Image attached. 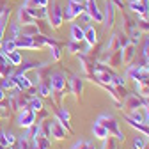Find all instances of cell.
Here are the masks:
<instances>
[{
	"label": "cell",
	"mask_w": 149,
	"mask_h": 149,
	"mask_svg": "<svg viewBox=\"0 0 149 149\" xmlns=\"http://www.w3.org/2000/svg\"><path fill=\"white\" fill-rule=\"evenodd\" d=\"M50 85H52V101L55 105H62V100L66 96V92H69V85L66 82L64 73H52L50 74Z\"/></svg>",
	"instance_id": "6da1fadb"
},
{
	"label": "cell",
	"mask_w": 149,
	"mask_h": 149,
	"mask_svg": "<svg viewBox=\"0 0 149 149\" xmlns=\"http://www.w3.org/2000/svg\"><path fill=\"white\" fill-rule=\"evenodd\" d=\"M96 123H100L103 128H107V132H108L112 137H116L117 142H124V133L119 130V123H117V119L112 116V114H101V116L96 119Z\"/></svg>",
	"instance_id": "7a4b0ae2"
},
{
	"label": "cell",
	"mask_w": 149,
	"mask_h": 149,
	"mask_svg": "<svg viewBox=\"0 0 149 149\" xmlns=\"http://www.w3.org/2000/svg\"><path fill=\"white\" fill-rule=\"evenodd\" d=\"M85 11V6L80 2V0H68L66 11H62V18L66 22H73L77 16H80Z\"/></svg>",
	"instance_id": "3957f363"
},
{
	"label": "cell",
	"mask_w": 149,
	"mask_h": 149,
	"mask_svg": "<svg viewBox=\"0 0 149 149\" xmlns=\"http://www.w3.org/2000/svg\"><path fill=\"white\" fill-rule=\"evenodd\" d=\"M16 124L20 126V128H30L32 124H36V112L30 110L29 107L22 108L20 110V114H18V119H16Z\"/></svg>",
	"instance_id": "277c9868"
},
{
	"label": "cell",
	"mask_w": 149,
	"mask_h": 149,
	"mask_svg": "<svg viewBox=\"0 0 149 149\" xmlns=\"http://www.w3.org/2000/svg\"><path fill=\"white\" fill-rule=\"evenodd\" d=\"M105 30H110L116 23V6L112 0H107L105 2V13H103V20H101Z\"/></svg>",
	"instance_id": "5b68a950"
},
{
	"label": "cell",
	"mask_w": 149,
	"mask_h": 149,
	"mask_svg": "<svg viewBox=\"0 0 149 149\" xmlns=\"http://www.w3.org/2000/svg\"><path fill=\"white\" fill-rule=\"evenodd\" d=\"M123 107L124 110L132 112V110H137V108H144V98L140 94H133V92H128L123 100ZM121 107V108H123Z\"/></svg>",
	"instance_id": "8992f818"
},
{
	"label": "cell",
	"mask_w": 149,
	"mask_h": 149,
	"mask_svg": "<svg viewBox=\"0 0 149 149\" xmlns=\"http://www.w3.org/2000/svg\"><path fill=\"white\" fill-rule=\"evenodd\" d=\"M66 128L57 121V119H50L48 117V135L53 137V139H57V140H62L66 139Z\"/></svg>",
	"instance_id": "52a82bcc"
},
{
	"label": "cell",
	"mask_w": 149,
	"mask_h": 149,
	"mask_svg": "<svg viewBox=\"0 0 149 149\" xmlns=\"http://www.w3.org/2000/svg\"><path fill=\"white\" fill-rule=\"evenodd\" d=\"M55 119L66 128L68 133H73V128L69 124V112H68V108L64 105H57V107H55Z\"/></svg>",
	"instance_id": "ba28073f"
},
{
	"label": "cell",
	"mask_w": 149,
	"mask_h": 149,
	"mask_svg": "<svg viewBox=\"0 0 149 149\" xmlns=\"http://www.w3.org/2000/svg\"><path fill=\"white\" fill-rule=\"evenodd\" d=\"M48 18H50V23L53 29H59L64 22V18H62V9L57 2H52V9L48 13Z\"/></svg>",
	"instance_id": "9c48e42d"
},
{
	"label": "cell",
	"mask_w": 149,
	"mask_h": 149,
	"mask_svg": "<svg viewBox=\"0 0 149 149\" xmlns=\"http://www.w3.org/2000/svg\"><path fill=\"white\" fill-rule=\"evenodd\" d=\"M11 78L14 80V85H16L18 91H29V89L34 85V82L27 77L25 73H13Z\"/></svg>",
	"instance_id": "30bf717a"
},
{
	"label": "cell",
	"mask_w": 149,
	"mask_h": 149,
	"mask_svg": "<svg viewBox=\"0 0 149 149\" xmlns=\"http://www.w3.org/2000/svg\"><path fill=\"white\" fill-rule=\"evenodd\" d=\"M130 9L140 18H149V0H139V2L130 0Z\"/></svg>",
	"instance_id": "8fae6325"
},
{
	"label": "cell",
	"mask_w": 149,
	"mask_h": 149,
	"mask_svg": "<svg viewBox=\"0 0 149 149\" xmlns=\"http://www.w3.org/2000/svg\"><path fill=\"white\" fill-rule=\"evenodd\" d=\"M69 92L77 98L80 100L82 96V92H84V78L78 77V74H73V77L69 78Z\"/></svg>",
	"instance_id": "7c38bea8"
},
{
	"label": "cell",
	"mask_w": 149,
	"mask_h": 149,
	"mask_svg": "<svg viewBox=\"0 0 149 149\" xmlns=\"http://www.w3.org/2000/svg\"><path fill=\"white\" fill-rule=\"evenodd\" d=\"M78 62H80V66H82V71L85 73V77L89 78L91 74H92V71H94V59H91L87 53H82V55H78Z\"/></svg>",
	"instance_id": "4fadbf2b"
},
{
	"label": "cell",
	"mask_w": 149,
	"mask_h": 149,
	"mask_svg": "<svg viewBox=\"0 0 149 149\" xmlns=\"http://www.w3.org/2000/svg\"><path fill=\"white\" fill-rule=\"evenodd\" d=\"M13 74V66L11 62L7 61V57L0 52V78H6V77H11Z\"/></svg>",
	"instance_id": "5bb4252c"
},
{
	"label": "cell",
	"mask_w": 149,
	"mask_h": 149,
	"mask_svg": "<svg viewBox=\"0 0 149 149\" xmlns=\"http://www.w3.org/2000/svg\"><path fill=\"white\" fill-rule=\"evenodd\" d=\"M123 119H124L130 126H132L133 130H137V132H140V133H144V135H149V124H146V123H137V121H133L132 117H130L128 114H124Z\"/></svg>",
	"instance_id": "9a60e30c"
},
{
	"label": "cell",
	"mask_w": 149,
	"mask_h": 149,
	"mask_svg": "<svg viewBox=\"0 0 149 149\" xmlns=\"http://www.w3.org/2000/svg\"><path fill=\"white\" fill-rule=\"evenodd\" d=\"M37 94L39 96H43V98H46V96H50L52 94V85H50V77H46V78H41L39 82H37Z\"/></svg>",
	"instance_id": "2e32d148"
},
{
	"label": "cell",
	"mask_w": 149,
	"mask_h": 149,
	"mask_svg": "<svg viewBox=\"0 0 149 149\" xmlns=\"http://www.w3.org/2000/svg\"><path fill=\"white\" fill-rule=\"evenodd\" d=\"M16 48H29V50H34V36H18L16 39Z\"/></svg>",
	"instance_id": "e0dca14e"
},
{
	"label": "cell",
	"mask_w": 149,
	"mask_h": 149,
	"mask_svg": "<svg viewBox=\"0 0 149 149\" xmlns=\"http://www.w3.org/2000/svg\"><path fill=\"white\" fill-rule=\"evenodd\" d=\"M137 57V52H135V45H132L130 43L128 46H124L123 48V64H132V61Z\"/></svg>",
	"instance_id": "ac0fdd59"
},
{
	"label": "cell",
	"mask_w": 149,
	"mask_h": 149,
	"mask_svg": "<svg viewBox=\"0 0 149 149\" xmlns=\"http://www.w3.org/2000/svg\"><path fill=\"white\" fill-rule=\"evenodd\" d=\"M18 23H20V25H30V23H36V18L30 16V13L27 11L25 6H22V9L18 11Z\"/></svg>",
	"instance_id": "d6986e66"
},
{
	"label": "cell",
	"mask_w": 149,
	"mask_h": 149,
	"mask_svg": "<svg viewBox=\"0 0 149 149\" xmlns=\"http://www.w3.org/2000/svg\"><path fill=\"white\" fill-rule=\"evenodd\" d=\"M84 41H87V45H91V46H94L98 43V32L94 30V27L87 25V29L84 30Z\"/></svg>",
	"instance_id": "ffe728a7"
},
{
	"label": "cell",
	"mask_w": 149,
	"mask_h": 149,
	"mask_svg": "<svg viewBox=\"0 0 149 149\" xmlns=\"http://www.w3.org/2000/svg\"><path fill=\"white\" fill-rule=\"evenodd\" d=\"M92 135H94L96 139H100V140H103V139H107L110 133L107 132V128H103L100 123H94V124H92Z\"/></svg>",
	"instance_id": "44dd1931"
},
{
	"label": "cell",
	"mask_w": 149,
	"mask_h": 149,
	"mask_svg": "<svg viewBox=\"0 0 149 149\" xmlns=\"http://www.w3.org/2000/svg\"><path fill=\"white\" fill-rule=\"evenodd\" d=\"M6 57H7V61L11 62V66H13V68L20 66V64L23 62V57H22V53L18 52V50H14V52H9V53L6 55Z\"/></svg>",
	"instance_id": "7402d4cb"
},
{
	"label": "cell",
	"mask_w": 149,
	"mask_h": 149,
	"mask_svg": "<svg viewBox=\"0 0 149 149\" xmlns=\"http://www.w3.org/2000/svg\"><path fill=\"white\" fill-rule=\"evenodd\" d=\"M147 137H149V135H144V133L137 132V135H135V139H133V149H144L146 144H147Z\"/></svg>",
	"instance_id": "603a6c76"
},
{
	"label": "cell",
	"mask_w": 149,
	"mask_h": 149,
	"mask_svg": "<svg viewBox=\"0 0 149 149\" xmlns=\"http://www.w3.org/2000/svg\"><path fill=\"white\" fill-rule=\"evenodd\" d=\"M71 39L78 41V43L84 41V29H80V25H77V23L71 27Z\"/></svg>",
	"instance_id": "cb8c5ba5"
},
{
	"label": "cell",
	"mask_w": 149,
	"mask_h": 149,
	"mask_svg": "<svg viewBox=\"0 0 149 149\" xmlns=\"http://www.w3.org/2000/svg\"><path fill=\"white\" fill-rule=\"evenodd\" d=\"M14 50H18L14 39H6V41H2V48H0V52H2L4 55H7L9 52H14Z\"/></svg>",
	"instance_id": "d4e9b609"
},
{
	"label": "cell",
	"mask_w": 149,
	"mask_h": 149,
	"mask_svg": "<svg viewBox=\"0 0 149 149\" xmlns=\"http://www.w3.org/2000/svg\"><path fill=\"white\" fill-rule=\"evenodd\" d=\"M27 107H29L30 110L37 112V110H41V108H43V101H41V98H37V96H30V100H29Z\"/></svg>",
	"instance_id": "484cf974"
},
{
	"label": "cell",
	"mask_w": 149,
	"mask_h": 149,
	"mask_svg": "<svg viewBox=\"0 0 149 149\" xmlns=\"http://www.w3.org/2000/svg\"><path fill=\"white\" fill-rule=\"evenodd\" d=\"M101 149H117V139L116 137H112L108 135L107 139H103V146Z\"/></svg>",
	"instance_id": "4316f807"
},
{
	"label": "cell",
	"mask_w": 149,
	"mask_h": 149,
	"mask_svg": "<svg viewBox=\"0 0 149 149\" xmlns=\"http://www.w3.org/2000/svg\"><path fill=\"white\" fill-rule=\"evenodd\" d=\"M50 48H52V59H53V61H61V57H62V50H61L59 43H53Z\"/></svg>",
	"instance_id": "83f0119b"
},
{
	"label": "cell",
	"mask_w": 149,
	"mask_h": 149,
	"mask_svg": "<svg viewBox=\"0 0 149 149\" xmlns=\"http://www.w3.org/2000/svg\"><path fill=\"white\" fill-rule=\"evenodd\" d=\"M0 87H2L4 91H7V89H16V85H14V80H13L11 77H6V78H2V82H0Z\"/></svg>",
	"instance_id": "f1b7e54d"
},
{
	"label": "cell",
	"mask_w": 149,
	"mask_h": 149,
	"mask_svg": "<svg viewBox=\"0 0 149 149\" xmlns=\"http://www.w3.org/2000/svg\"><path fill=\"white\" fill-rule=\"evenodd\" d=\"M66 48H68V52H69V53H73V55H74V53H78V52H80V43L71 39V41L68 43V46H66Z\"/></svg>",
	"instance_id": "f546056e"
},
{
	"label": "cell",
	"mask_w": 149,
	"mask_h": 149,
	"mask_svg": "<svg viewBox=\"0 0 149 149\" xmlns=\"http://www.w3.org/2000/svg\"><path fill=\"white\" fill-rule=\"evenodd\" d=\"M137 29L140 32H149V18H140V22L137 23Z\"/></svg>",
	"instance_id": "4dcf8cb0"
},
{
	"label": "cell",
	"mask_w": 149,
	"mask_h": 149,
	"mask_svg": "<svg viewBox=\"0 0 149 149\" xmlns=\"http://www.w3.org/2000/svg\"><path fill=\"white\" fill-rule=\"evenodd\" d=\"M126 84V78L121 77V74H114V78H112V85L114 87H124Z\"/></svg>",
	"instance_id": "1f68e13d"
},
{
	"label": "cell",
	"mask_w": 149,
	"mask_h": 149,
	"mask_svg": "<svg viewBox=\"0 0 149 149\" xmlns=\"http://www.w3.org/2000/svg\"><path fill=\"white\" fill-rule=\"evenodd\" d=\"M6 133V140H7V146H13V144H16V137L11 133V132H4Z\"/></svg>",
	"instance_id": "d6a6232c"
},
{
	"label": "cell",
	"mask_w": 149,
	"mask_h": 149,
	"mask_svg": "<svg viewBox=\"0 0 149 149\" xmlns=\"http://www.w3.org/2000/svg\"><path fill=\"white\" fill-rule=\"evenodd\" d=\"M85 140H78V142H74V146L71 147V149H85Z\"/></svg>",
	"instance_id": "836d02e7"
},
{
	"label": "cell",
	"mask_w": 149,
	"mask_h": 149,
	"mask_svg": "<svg viewBox=\"0 0 149 149\" xmlns=\"http://www.w3.org/2000/svg\"><path fill=\"white\" fill-rule=\"evenodd\" d=\"M144 123L149 124V107H144Z\"/></svg>",
	"instance_id": "e575fe53"
},
{
	"label": "cell",
	"mask_w": 149,
	"mask_h": 149,
	"mask_svg": "<svg viewBox=\"0 0 149 149\" xmlns=\"http://www.w3.org/2000/svg\"><path fill=\"white\" fill-rule=\"evenodd\" d=\"M7 9H9V7L6 6V2H4V0H0V16H2V14L7 11Z\"/></svg>",
	"instance_id": "d590c367"
},
{
	"label": "cell",
	"mask_w": 149,
	"mask_h": 149,
	"mask_svg": "<svg viewBox=\"0 0 149 149\" xmlns=\"http://www.w3.org/2000/svg\"><path fill=\"white\" fill-rule=\"evenodd\" d=\"M142 55L149 61V46H144V50H142Z\"/></svg>",
	"instance_id": "8d00e7d4"
},
{
	"label": "cell",
	"mask_w": 149,
	"mask_h": 149,
	"mask_svg": "<svg viewBox=\"0 0 149 149\" xmlns=\"http://www.w3.org/2000/svg\"><path fill=\"white\" fill-rule=\"evenodd\" d=\"M85 149H96V147H94V146H92L91 142H87V144H85Z\"/></svg>",
	"instance_id": "74e56055"
},
{
	"label": "cell",
	"mask_w": 149,
	"mask_h": 149,
	"mask_svg": "<svg viewBox=\"0 0 149 149\" xmlns=\"http://www.w3.org/2000/svg\"><path fill=\"white\" fill-rule=\"evenodd\" d=\"M144 46H149V36L146 37V43H144Z\"/></svg>",
	"instance_id": "f35d334b"
},
{
	"label": "cell",
	"mask_w": 149,
	"mask_h": 149,
	"mask_svg": "<svg viewBox=\"0 0 149 149\" xmlns=\"http://www.w3.org/2000/svg\"><path fill=\"white\" fill-rule=\"evenodd\" d=\"M0 48H2V39H0Z\"/></svg>",
	"instance_id": "ab89813d"
},
{
	"label": "cell",
	"mask_w": 149,
	"mask_h": 149,
	"mask_svg": "<svg viewBox=\"0 0 149 149\" xmlns=\"http://www.w3.org/2000/svg\"><path fill=\"white\" fill-rule=\"evenodd\" d=\"M85 2H91V0H85Z\"/></svg>",
	"instance_id": "60d3db41"
},
{
	"label": "cell",
	"mask_w": 149,
	"mask_h": 149,
	"mask_svg": "<svg viewBox=\"0 0 149 149\" xmlns=\"http://www.w3.org/2000/svg\"><path fill=\"white\" fill-rule=\"evenodd\" d=\"M105 2H107V0H105Z\"/></svg>",
	"instance_id": "b9f144b4"
}]
</instances>
